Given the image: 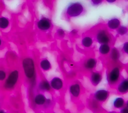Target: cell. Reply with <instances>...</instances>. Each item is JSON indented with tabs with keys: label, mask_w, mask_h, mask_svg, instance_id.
I'll list each match as a JSON object with an SVG mask.
<instances>
[{
	"label": "cell",
	"mask_w": 128,
	"mask_h": 113,
	"mask_svg": "<svg viewBox=\"0 0 128 113\" xmlns=\"http://www.w3.org/2000/svg\"><path fill=\"white\" fill-rule=\"evenodd\" d=\"M40 65L41 68L44 71H48L52 67L50 62L46 59L42 60L41 61Z\"/></svg>",
	"instance_id": "ffe728a7"
},
{
	"label": "cell",
	"mask_w": 128,
	"mask_h": 113,
	"mask_svg": "<svg viewBox=\"0 0 128 113\" xmlns=\"http://www.w3.org/2000/svg\"><path fill=\"white\" fill-rule=\"evenodd\" d=\"M94 38L90 34L84 35L80 41L81 45L84 48H90L94 42Z\"/></svg>",
	"instance_id": "8fae6325"
},
{
	"label": "cell",
	"mask_w": 128,
	"mask_h": 113,
	"mask_svg": "<svg viewBox=\"0 0 128 113\" xmlns=\"http://www.w3.org/2000/svg\"><path fill=\"white\" fill-rule=\"evenodd\" d=\"M104 0H90V3L93 6H98L102 3Z\"/></svg>",
	"instance_id": "484cf974"
},
{
	"label": "cell",
	"mask_w": 128,
	"mask_h": 113,
	"mask_svg": "<svg viewBox=\"0 0 128 113\" xmlns=\"http://www.w3.org/2000/svg\"><path fill=\"white\" fill-rule=\"evenodd\" d=\"M18 73L17 71L15 70L12 72L10 75H9L8 78L7 79L6 84L5 87L8 88H12L16 83L17 80L18 79Z\"/></svg>",
	"instance_id": "30bf717a"
},
{
	"label": "cell",
	"mask_w": 128,
	"mask_h": 113,
	"mask_svg": "<svg viewBox=\"0 0 128 113\" xmlns=\"http://www.w3.org/2000/svg\"><path fill=\"white\" fill-rule=\"evenodd\" d=\"M85 11L84 5L79 1L70 3L66 8V14L68 18L77 17L80 16Z\"/></svg>",
	"instance_id": "7a4b0ae2"
},
{
	"label": "cell",
	"mask_w": 128,
	"mask_h": 113,
	"mask_svg": "<svg viewBox=\"0 0 128 113\" xmlns=\"http://www.w3.org/2000/svg\"><path fill=\"white\" fill-rule=\"evenodd\" d=\"M110 96V92L104 89H99L93 94V99L100 103L105 102Z\"/></svg>",
	"instance_id": "277c9868"
},
{
	"label": "cell",
	"mask_w": 128,
	"mask_h": 113,
	"mask_svg": "<svg viewBox=\"0 0 128 113\" xmlns=\"http://www.w3.org/2000/svg\"><path fill=\"white\" fill-rule=\"evenodd\" d=\"M6 77V73L3 71H0V80H3Z\"/></svg>",
	"instance_id": "f1b7e54d"
},
{
	"label": "cell",
	"mask_w": 128,
	"mask_h": 113,
	"mask_svg": "<svg viewBox=\"0 0 128 113\" xmlns=\"http://www.w3.org/2000/svg\"><path fill=\"white\" fill-rule=\"evenodd\" d=\"M121 21L117 17H113L108 20L106 22L107 28L110 30H116L120 26Z\"/></svg>",
	"instance_id": "7c38bea8"
},
{
	"label": "cell",
	"mask_w": 128,
	"mask_h": 113,
	"mask_svg": "<svg viewBox=\"0 0 128 113\" xmlns=\"http://www.w3.org/2000/svg\"><path fill=\"white\" fill-rule=\"evenodd\" d=\"M108 113H117L116 112L112 111H110V112H108Z\"/></svg>",
	"instance_id": "1f68e13d"
},
{
	"label": "cell",
	"mask_w": 128,
	"mask_h": 113,
	"mask_svg": "<svg viewBox=\"0 0 128 113\" xmlns=\"http://www.w3.org/2000/svg\"><path fill=\"white\" fill-rule=\"evenodd\" d=\"M90 81L94 86H97L102 81V75L101 72L98 71H92L90 72L89 76Z\"/></svg>",
	"instance_id": "9c48e42d"
},
{
	"label": "cell",
	"mask_w": 128,
	"mask_h": 113,
	"mask_svg": "<svg viewBox=\"0 0 128 113\" xmlns=\"http://www.w3.org/2000/svg\"><path fill=\"white\" fill-rule=\"evenodd\" d=\"M121 56V53L116 47H113L111 48L110 51L108 54L109 59L114 63L118 62Z\"/></svg>",
	"instance_id": "5bb4252c"
},
{
	"label": "cell",
	"mask_w": 128,
	"mask_h": 113,
	"mask_svg": "<svg viewBox=\"0 0 128 113\" xmlns=\"http://www.w3.org/2000/svg\"><path fill=\"white\" fill-rule=\"evenodd\" d=\"M116 32L118 35L123 36L128 33V28L125 25H120V26L116 30Z\"/></svg>",
	"instance_id": "d6986e66"
},
{
	"label": "cell",
	"mask_w": 128,
	"mask_h": 113,
	"mask_svg": "<svg viewBox=\"0 0 128 113\" xmlns=\"http://www.w3.org/2000/svg\"><path fill=\"white\" fill-rule=\"evenodd\" d=\"M125 107H126V108H128V100L126 102V104H125Z\"/></svg>",
	"instance_id": "4dcf8cb0"
},
{
	"label": "cell",
	"mask_w": 128,
	"mask_h": 113,
	"mask_svg": "<svg viewBox=\"0 0 128 113\" xmlns=\"http://www.w3.org/2000/svg\"><path fill=\"white\" fill-rule=\"evenodd\" d=\"M126 101L124 99L121 97L115 98L112 102V107L116 109H120L125 106Z\"/></svg>",
	"instance_id": "2e32d148"
},
{
	"label": "cell",
	"mask_w": 128,
	"mask_h": 113,
	"mask_svg": "<svg viewBox=\"0 0 128 113\" xmlns=\"http://www.w3.org/2000/svg\"><path fill=\"white\" fill-rule=\"evenodd\" d=\"M119 113H128V108L124 106L120 109Z\"/></svg>",
	"instance_id": "4316f807"
},
{
	"label": "cell",
	"mask_w": 128,
	"mask_h": 113,
	"mask_svg": "<svg viewBox=\"0 0 128 113\" xmlns=\"http://www.w3.org/2000/svg\"><path fill=\"white\" fill-rule=\"evenodd\" d=\"M35 103L39 105H43L46 101V99L45 97L42 94L38 95L34 99Z\"/></svg>",
	"instance_id": "44dd1931"
},
{
	"label": "cell",
	"mask_w": 128,
	"mask_h": 113,
	"mask_svg": "<svg viewBox=\"0 0 128 113\" xmlns=\"http://www.w3.org/2000/svg\"><path fill=\"white\" fill-rule=\"evenodd\" d=\"M121 68L120 66L116 65L112 66L107 72L106 79L110 87L116 86L121 79Z\"/></svg>",
	"instance_id": "3957f363"
},
{
	"label": "cell",
	"mask_w": 128,
	"mask_h": 113,
	"mask_svg": "<svg viewBox=\"0 0 128 113\" xmlns=\"http://www.w3.org/2000/svg\"><path fill=\"white\" fill-rule=\"evenodd\" d=\"M94 40L98 44H110L113 40L112 35L109 32L107 28L103 26L97 28L94 34Z\"/></svg>",
	"instance_id": "6da1fadb"
},
{
	"label": "cell",
	"mask_w": 128,
	"mask_h": 113,
	"mask_svg": "<svg viewBox=\"0 0 128 113\" xmlns=\"http://www.w3.org/2000/svg\"><path fill=\"white\" fill-rule=\"evenodd\" d=\"M52 26L50 20L46 17H44L40 19L38 22V27L42 30H48Z\"/></svg>",
	"instance_id": "9a60e30c"
},
{
	"label": "cell",
	"mask_w": 128,
	"mask_h": 113,
	"mask_svg": "<svg viewBox=\"0 0 128 113\" xmlns=\"http://www.w3.org/2000/svg\"><path fill=\"white\" fill-rule=\"evenodd\" d=\"M1 44V40H0V45Z\"/></svg>",
	"instance_id": "836d02e7"
},
{
	"label": "cell",
	"mask_w": 128,
	"mask_h": 113,
	"mask_svg": "<svg viewBox=\"0 0 128 113\" xmlns=\"http://www.w3.org/2000/svg\"><path fill=\"white\" fill-rule=\"evenodd\" d=\"M117 92L122 95L128 93V77L121 78L116 86Z\"/></svg>",
	"instance_id": "52a82bcc"
},
{
	"label": "cell",
	"mask_w": 128,
	"mask_h": 113,
	"mask_svg": "<svg viewBox=\"0 0 128 113\" xmlns=\"http://www.w3.org/2000/svg\"><path fill=\"white\" fill-rule=\"evenodd\" d=\"M0 113H4V112L2 111H0Z\"/></svg>",
	"instance_id": "d6a6232c"
},
{
	"label": "cell",
	"mask_w": 128,
	"mask_h": 113,
	"mask_svg": "<svg viewBox=\"0 0 128 113\" xmlns=\"http://www.w3.org/2000/svg\"><path fill=\"white\" fill-rule=\"evenodd\" d=\"M68 92L72 98H78L82 92L80 84L78 82H74L72 83L68 87Z\"/></svg>",
	"instance_id": "ba28073f"
},
{
	"label": "cell",
	"mask_w": 128,
	"mask_h": 113,
	"mask_svg": "<svg viewBox=\"0 0 128 113\" xmlns=\"http://www.w3.org/2000/svg\"><path fill=\"white\" fill-rule=\"evenodd\" d=\"M56 34L58 38L62 39L66 35V32L62 28H59L56 30Z\"/></svg>",
	"instance_id": "cb8c5ba5"
},
{
	"label": "cell",
	"mask_w": 128,
	"mask_h": 113,
	"mask_svg": "<svg viewBox=\"0 0 128 113\" xmlns=\"http://www.w3.org/2000/svg\"><path fill=\"white\" fill-rule=\"evenodd\" d=\"M50 87L54 90L56 91L60 90L64 87L63 80L58 77H54L50 81Z\"/></svg>",
	"instance_id": "4fadbf2b"
},
{
	"label": "cell",
	"mask_w": 128,
	"mask_h": 113,
	"mask_svg": "<svg viewBox=\"0 0 128 113\" xmlns=\"http://www.w3.org/2000/svg\"><path fill=\"white\" fill-rule=\"evenodd\" d=\"M122 51L126 55H128V41L124 42L122 45Z\"/></svg>",
	"instance_id": "d4e9b609"
},
{
	"label": "cell",
	"mask_w": 128,
	"mask_h": 113,
	"mask_svg": "<svg viewBox=\"0 0 128 113\" xmlns=\"http://www.w3.org/2000/svg\"><path fill=\"white\" fill-rule=\"evenodd\" d=\"M106 1L109 3H113L116 1V0H106Z\"/></svg>",
	"instance_id": "f546056e"
},
{
	"label": "cell",
	"mask_w": 128,
	"mask_h": 113,
	"mask_svg": "<svg viewBox=\"0 0 128 113\" xmlns=\"http://www.w3.org/2000/svg\"><path fill=\"white\" fill-rule=\"evenodd\" d=\"M78 33V30L76 29H73L70 32V35L73 36H75L77 35Z\"/></svg>",
	"instance_id": "83f0119b"
},
{
	"label": "cell",
	"mask_w": 128,
	"mask_h": 113,
	"mask_svg": "<svg viewBox=\"0 0 128 113\" xmlns=\"http://www.w3.org/2000/svg\"><path fill=\"white\" fill-rule=\"evenodd\" d=\"M23 68L26 76L32 78L34 73V65L33 60L30 58H26L22 62Z\"/></svg>",
	"instance_id": "5b68a950"
},
{
	"label": "cell",
	"mask_w": 128,
	"mask_h": 113,
	"mask_svg": "<svg viewBox=\"0 0 128 113\" xmlns=\"http://www.w3.org/2000/svg\"><path fill=\"white\" fill-rule=\"evenodd\" d=\"M98 65L97 59L93 57L86 58L82 63V68L88 72H92L96 67Z\"/></svg>",
	"instance_id": "8992f818"
},
{
	"label": "cell",
	"mask_w": 128,
	"mask_h": 113,
	"mask_svg": "<svg viewBox=\"0 0 128 113\" xmlns=\"http://www.w3.org/2000/svg\"><path fill=\"white\" fill-rule=\"evenodd\" d=\"M89 106L90 109L94 112H99L101 109L100 103L94 99L90 101Z\"/></svg>",
	"instance_id": "ac0fdd59"
},
{
	"label": "cell",
	"mask_w": 128,
	"mask_h": 113,
	"mask_svg": "<svg viewBox=\"0 0 128 113\" xmlns=\"http://www.w3.org/2000/svg\"><path fill=\"white\" fill-rule=\"evenodd\" d=\"M8 25V21L5 17L0 18V27L2 28H6Z\"/></svg>",
	"instance_id": "603a6c76"
},
{
	"label": "cell",
	"mask_w": 128,
	"mask_h": 113,
	"mask_svg": "<svg viewBox=\"0 0 128 113\" xmlns=\"http://www.w3.org/2000/svg\"><path fill=\"white\" fill-rule=\"evenodd\" d=\"M111 48V46L109 44H100L98 47V52L100 55L106 56L108 55Z\"/></svg>",
	"instance_id": "e0dca14e"
},
{
	"label": "cell",
	"mask_w": 128,
	"mask_h": 113,
	"mask_svg": "<svg viewBox=\"0 0 128 113\" xmlns=\"http://www.w3.org/2000/svg\"><path fill=\"white\" fill-rule=\"evenodd\" d=\"M40 88L42 90L50 91L51 89L50 85L46 80L42 81L40 84Z\"/></svg>",
	"instance_id": "7402d4cb"
}]
</instances>
